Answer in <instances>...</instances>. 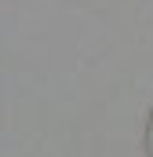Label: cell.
I'll return each instance as SVG.
<instances>
[{
  "mask_svg": "<svg viewBox=\"0 0 153 157\" xmlns=\"http://www.w3.org/2000/svg\"><path fill=\"white\" fill-rule=\"evenodd\" d=\"M146 146H150V157H153V117H150V132H146Z\"/></svg>",
  "mask_w": 153,
  "mask_h": 157,
  "instance_id": "6da1fadb",
  "label": "cell"
}]
</instances>
